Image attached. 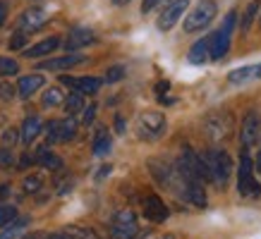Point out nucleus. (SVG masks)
<instances>
[{"label":"nucleus","mask_w":261,"mask_h":239,"mask_svg":"<svg viewBox=\"0 0 261 239\" xmlns=\"http://www.w3.org/2000/svg\"><path fill=\"white\" fill-rule=\"evenodd\" d=\"M201 160H204L206 170H208V184H214L218 189H225L232 177V158L223 148H208L206 153H201Z\"/></svg>","instance_id":"f257e3e1"},{"label":"nucleus","mask_w":261,"mask_h":239,"mask_svg":"<svg viewBox=\"0 0 261 239\" xmlns=\"http://www.w3.org/2000/svg\"><path fill=\"white\" fill-rule=\"evenodd\" d=\"M235 22H238V12L232 10V12L225 15L221 29L214 34H208V60H221V57L228 55L232 32H235Z\"/></svg>","instance_id":"f03ea898"},{"label":"nucleus","mask_w":261,"mask_h":239,"mask_svg":"<svg viewBox=\"0 0 261 239\" xmlns=\"http://www.w3.org/2000/svg\"><path fill=\"white\" fill-rule=\"evenodd\" d=\"M185 32L187 34H199L204 32L208 24L216 19L218 15V5H216V0H199L197 5L190 10V12H185Z\"/></svg>","instance_id":"7ed1b4c3"},{"label":"nucleus","mask_w":261,"mask_h":239,"mask_svg":"<svg viewBox=\"0 0 261 239\" xmlns=\"http://www.w3.org/2000/svg\"><path fill=\"white\" fill-rule=\"evenodd\" d=\"M238 191L240 196H247V199H256L261 196V187L254 177V160L249 156V148H242V156H240V167H238Z\"/></svg>","instance_id":"20e7f679"},{"label":"nucleus","mask_w":261,"mask_h":239,"mask_svg":"<svg viewBox=\"0 0 261 239\" xmlns=\"http://www.w3.org/2000/svg\"><path fill=\"white\" fill-rule=\"evenodd\" d=\"M166 115L159 110H146L137 117V134L146 139V141H156L161 136L166 134Z\"/></svg>","instance_id":"39448f33"},{"label":"nucleus","mask_w":261,"mask_h":239,"mask_svg":"<svg viewBox=\"0 0 261 239\" xmlns=\"http://www.w3.org/2000/svg\"><path fill=\"white\" fill-rule=\"evenodd\" d=\"M111 232L118 239H135L139 234V223H137V215L125 208V211H118L111 220Z\"/></svg>","instance_id":"423d86ee"},{"label":"nucleus","mask_w":261,"mask_h":239,"mask_svg":"<svg viewBox=\"0 0 261 239\" xmlns=\"http://www.w3.org/2000/svg\"><path fill=\"white\" fill-rule=\"evenodd\" d=\"M46 134H48V141H53V143L72 141L74 134H77V122H74V117L50 120L46 125Z\"/></svg>","instance_id":"0eeeda50"},{"label":"nucleus","mask_w":261,"mask_h":239,"mask_svg":"<svg viewBox=\"0 0 261 239\" xmlns=\"http://www.w3.org/2000/svg\"><path fill=\"white\" fill-rule=\"evenodd\" d=\"M261 136V115L259 110H249L240 125V141H242V148H252L254 143L259 141Z\"/></svg>","instance_id":"6e6552de"},{"label":"nucleus","mask_w":261,"mask_h":239,"mask_svg":"<svg viewBox=\"0 0 261 239\" xmlns=\"http://www.w3.org/2000/svg\"><path fill=\"white\" fill-rule=\"evenodd\" d=\"M206 127V134L211 136L214 141H221V139H228L230 136V129H232V117H230L228 112H214V115H208L204 122Z\"/></svg>","instance_id":"1a4fd4ad"},{"label":"nucleus","mask_w":261,"mask_h":239,"mask_svg":"<svg viewBox=\"0 0 261 239\" xmlns=\"http://www.w3.org/2000/svg\"><path fill=\"white\" fill-rule=\"evenodd\" d=\"M187 8H190V0H170V3H166V8L159 17L161 32H170L175 24L180 22V17L187 12Z\"/></svg>","instance_id":"9d476101"},{"label":"nucleus","mask_w":261,"mask_h":239,"mask_svg":"<svg viewBox=\"0 0 261 239\" xmlns=\"http://www.w3.org/2000/svg\"><path fill=\"white\" fill-rule=\"evenodd\" d=\"M50 19V15H48V10L43 8H29V10H24L22 17H19V32L24 34H32L36 32V29H41L43 24Z\"/></svg>","instance_id":"9b49d317"},{"label":"nucleus","mask_w":261,"mask_h":239,"mask_svg":"<svg viewBox=\"0 0 261 239\" xmlns=\"http://www.w3.org/2000/svg\"><path fill=\"white\" fill-rule=\"evenodd\" d=\"M84 63V55L80 53H67V55H60V57H50V60H43L39 63V70L41 72H63V70H70L74 65Z\"/></svg>","instance_id":"f8f14e48"},{"label":"nucleus","mask_w":261,"mask_h":239,"mask_svg":"<svg viewBox=\"0 0 261 239\" xmlns=\"http://www.w3.org/2000/svg\"><path fill=\"white\" fill-rule=\"evenodd\" d=\"M60 81L84 96L98 94V88H101V84H103V79H98V77H60Z\"/></svg>","instance_id":"ddd939ff"},{"label":"nucleus","mask_w":261,"mask_h":239,"mask_svg":"<svg viewBox=\"0 0 261 239\" xmlns=\"http://www.w3.org/2000/svg\"><path fill=\"white\" fill-rule=\"evenodd\" d=\"M144 218L151 220V223H163V220L168 218V206L163 203L161 196L149 194V196L144 199Z\"/></svg>","instance_id":"4468645a"},{"label":"nucleus","mask_w":261,"mask_h":239,"mask_svg":"<svg viewBox=\"0 0 261 239\" xmlns=\"http://www.w3.org/2000/svg\"><path fill=\"white\" fill-rule=\"evenodd\" d=\"M91 43H96V34L91 32V29H84V26L72 29V32L67 34V39H65V48H67V50H80V48H87V46H91Z\"/></svg>","instance_id":"2eb2a0df"},{"label":"nucleus","mask_w":261,"mask_h":239,"mask_svg":"<svg viewBox=\"0 0 261 239\" xmlns=\"http://www.w3.org/2000/svg\"><path fill=\"white\" fill-rule=\"evenodd\" d=\"M43 84H46L43 74H27V77H22L17 81V96L19 98H32L36 91L43 88Z\"/></svg>","instance_id":"dca6fc26"},{"label":"nucleus","mask_w":261,"mask_h":239,"mask_svg":"<svg viewBox=\"0 0 261 239\" xmlns=\"http://www.w3.org/2000/svg\"><path fill=\"white\" fill-rule=\"evenodd\" d=\"M48 239H96V232L84 225H67L60 232L48 234Z\"/></svg>","instance_id":"f3484780"},{"label":"nucleus","mask_w":261,"mask_h":239,"mask_svg":"<svg viewBox=\"0 0 261 239\" xmlns=\"http://www.w3.org/2000/svg\"><path fill=\"white\" fill-rule=\"evenodd\" d=\"M43 132V122H41V117H36V115H29V117L22 122V129H19V139H22L24 146H29V143H34V139Z\"/></svg>","instance_id":"a211bd4d"},{"label":"nucleus","mask_w":261,"mask_h":239,"mask_svg":"<svg viewBox=\"0 0 261 239\" xmlns=\"http://www.w3.org/2000/svg\"><path fill=\"white\" fill-rule=\"evenodd\" d=\"M36 163H39L41 167H46V170H53V172L63 170V158L56 156L48 146H39V151H36Z\"/></svg>","instance_id":"6ab92c4d"},{"label":"nucleus","mask_w":261,"mask_h":239,"mask_svg":"<svg viewBox=\"0 0 261 239\" xmlns=\"http://www.w3.org/2000/svg\"><path fill=\"white\" fill-rule=\"evenodd\" d=\"M187 60H190L192 65H204V63H208V36L194 41V46H192L190 53H187Z\"/></svg>","instance_id":"aec40b11"},{"label":"nucleus","mask_w":261,"mask_h":239,"mask_svg":"<svg viewBox=\"0 0 261 239\" xmlns=\"http://www.w3.org/2000/svg\"><path fill=\"white\" fill-rule=\"evenodd\" d=\"M58 46H60V39H58V36H50V39H43L41 43H36V46L27 48L24 55L27 57H43V55H48V53H53Z\"/></svg>","instance_id":"412c9836"},{"label":"nucleus","mask_w":261,"mask_h":239,"mask_svg":"<svg viewBox=\"0 0 261 239\" xmlns=\"http://www.w3.org/2000/svg\"><path fill=\"white\" fill-rule=\"evenodd\" d=\"M113 148V139H111V132L106 127H98V132H96L94 136V156H108Z\"/></svg>","instance_id":"4be33fe9"},{"label":"nucleus","mask_w":261,"mask_h":239,"mask_svg":"<svg viewBox=\"0 0 261 239\" xmlns=\"http://www.w3.org/2000/svg\"><path fill=\"white\" fill-rule=\"evenodd\" d=\"M63 105H65V112H67L70 117L80 115V112L87 108V105H84V94H80V91H70V94L65 96Z\"/></svg>","instance_id":"5701e85b"},{"label":"nucleus","mask_w":261,"mask_h":239,"mask_svg":"<svg viewBox=\"0 0 261 239\" xmlns=\"http://www.w3.org/2000/svg\"><path fill=\"white\" fill-rule=\"evenodd\" d=\"M259 8H261L259 0H252V3L247 5V10L242 12V19H240V32L242 34H247L249 29H252L254 19H256V15H259Z\"/></svg>","instance_id":"b1692460"},{"label":"nucleus","mask_w":261,"mask_h":239,"mask_svg":"<svg viewBox=\"0 0 261 239\" xmlns=\"http://www.w3.org/2000/svg\"><path fill=\"white\" fill-rule=\"evenodd\" d=\"M27 223H29L27 218H22V220H17V218H15V220H10V223L3 227V232H0V239H17L24 232Z\"/></svg>","instance_id":"393cba45"},{"label":"nucleus","mask_w":261,"mask_h":239,"mask_svg":"<svg viewBox=\"0 0 261 239\" xmlns=\"http://www.w3.org/2000/svg\"><path fill=\"white\" fill-rule=\"evenodd\" d=\"M63 101H65V91H60L58 86H50L48 91H43V98H41V103L46 108H58V105H63Z\"/></svg>","instance_id":"a878e982"},{"label":"nucleus","mask_w":261,"mask_h":239,"mask_svg":"<svg viewBox=\"0 0 261 239\" xmlns=\"http://www.w3.org/2000/svg\"><path fill=\"white\" fill-rule=\"evenodd\" d=\"M247 79H254V67H240V70H232L228 74L230 84H245Z\"/></svg>","instance_id":"bb28decb"},{"label":"nucleus","mask_w":261,"mask_h":239,"mask_svg":"<svg viewBox=\"0 0 261 239\" xmlns=\"http://www.w3.org/2000/svg\"><path fill=\"white\" fill-rule=\"evenodd\" d=\"M19 72V65L12 57H0V77H15Z\"/></svg>","instance_id":"cd10ccee"},{"label":"nucleus","mask_w":261,"mask_h":239,"mask_svg":"<svg viewBox=\"0 0 261 239\" xmlns=\"http://www.w3.org/2000/svg\"><path fill=\"white\" fill-rule=\"evenodd\" d=\"M22 187H24V191H27V194H36V191L43 187V177H41V175H29L27 180H24Z\"/></svg>","instance_id":"c85d7f7f"},{"label":"nucleus","mask_w":261,"mask_h":239,"mask_svg":"<svg viewBox=\"0 0 261 239\" xmlns=\"http://www.w3.org/2000/svg\"><path fill=\"white\" fill-rule=\"evenodd\" d=\"M17 218V208L5 203V206H0V227H5L10 220H15Z\"/></svg>","instance_id":"c756f323"},{"label":"nucleus","mask_w":261,"mask_h":239,"mask_svg":"<svg viewBox=\"0 0 261 239\" xmlns=\"http://www.w3.org/2000/svg\"><path fill=\"white\" fill-rule=\"evenodd\" d=\"M27 36H29V34L17 32L15 36L10 39V48H12V50H19V48H24V46H27Z\"/></svg>","instance_id":"7c9ffc66"},{"label":"nucleus","mask_w":261,"mask_h":239,"mask_svg":"<svg viewBox=\"0 0 261 239\" xmlns=\"http://www.w3.org/2000/svg\"><path fill=\"white\" fill-rule=\"evenodd\" d=\"M15 94H17V88L12 84H5V81L0 84V101H12Z\"/></svg>","instance_id":"2f4dec72"},{"label":"nucleus","mask_w":261,"mask_h":239,"mask_svg":"<svg viewBox=\"0 0 261 239\" xmlns=\"http://www.w3.org/2000/svg\"><path fill=\"white\" fill-rule=\"evenodd\" d=\"M125 77V67H111L108 70V74H106V81H118V79H122Z\"/></svg>","instance_id":"473e14b6"},{"label":"nucleus","mask_w":261,"mask_h":239,"mask_svg":"<svg viewBox=\"0 0 261 239\" xmlns=\"http://www.w3.org/2000/svg\"><path fill=\"white\" fill-rule=\"evenodd\" d=\"M12 165V153H10V148H0V167H10Z\"/></svg>","instance_id":"72a5a7b5"},{"label":"nucleus","mask_w":261,"mask_h":239,"mask_svg":"<svg viewBox=\"0 0 261 239\" xmlns=\"http://www.w3.org/2000/svg\"><path fill=\"white\" fill-rule=\"evenodd\" d=\"M15 141H17V129H8V132L3 134V146H5V148H10Z\"/></svg>","instance_id":"f704fd0d"},{"label":"nucleus","mask_w":261,"mask_h":239,"mask_svg":"<svg viewBox=\"0 0 261 239\" xmlns=\"http://www.w3.org/2000/svg\"><path fill=\"white\" fill-rule=\"evenodd\" d=\"M94 115H96V105H89V108H84L82 122H84V125H91V120H94Z\"/></svg>","instance_id":"c9c22d12"},{"label":"nucleus","mask_w":261,"mask_h":239,"mask_svg":"<svg viewBox=\"0 0 261 239\" xmlns=\"http://www.w3.org/2000/svg\"><path fill=\"white\" fill-rule=\"evenodd\" d=\"M161 0H144L142 3V15H149L151 10H156V5H159Z\"/></svg>","instance_id":"e433bc0d"},{"label":"nucleus","mask_w":261,"mask_h":239,"mask_svg":"<svg viewBox=\"0 0 261 239\" xmlns=\"http://www.w3.org/2000/svg\"><path fill=\"white\" fill-rule=\"evenodd\" d=\"M8 19V3H0V26Z\"/></svg>","instance_id":"4c0bfd02"},{"label":"nucleus","mask_w":261,"mask_h":239,"mask_svg":"<svg viewBox=\"0 0 261 239\" xmlns=\"http://www.w3.org/2000/svg\"><path fill=\"white\" fill-rule=\"evenodd\" d=\"M115 132H118V134H125V120L120 117V115H115Z\"/></svg>","instance_id":"58836bf2"},{"label":"nucleus","mask_w":261,"mask_h":239,"mask_svg":"<svg viewBox=\"0 0 261 239\" xmlns=\"http://www.w3.org/2000/svg\"><path fill=\"white\" fill-rule=\"evenodd\" d=\"M168 88H170V84H168V81H161L159 86H156V91H159V94H166Z\"/></svg>","instance_id":"ea45409f"},{"label":"nucleus","mask_w":261,"mask_h":239,"mask_svg":"<svg viewBox=\"0 0 261 239\" xmlns=\"http://www.w3.org/2000/svg\"><path fill=\"white\" fill-rule=\"evenodd\" d=\"M254 79H261V63L254 65Z\"/></svg>","instance_id":"a19ab883"},{"label":"nucleus","mask_w":261,"mask_h":239,"mask_svg":"<svg viewBox=\"0 0 261 239\" xmlns=\"http://www.w3.org/2000/svg\"><path fill=\"white\" fill-rule=\"evenodd\" d=\"M254 170L261 172V146H259V156H256V163H254Z\"/></svg>","instance_id":"79ce46f5"},{"label":"nucleus","mask_w":261,"mask_h":239,"mask_svg":"<svg viewBox=\"0 0 261 239\" xmlns=\"http://www.w3.org/2000/svg\"><path fill=\"white\" fill-rule=\"evenodd\" d=\"M127 3H132V0H113V5H127Z\"/></svg>","instance_id":"37998d69"},{"label":"nucleus","mask_w":261,"mask_h":239,"mask_svg":"<svg viewBox=\"0 0 261 239\" xmlns=\"http://www.w3.org/2000/svg\"><path fill=\"white\" fill-rule=\"evenodd\" d=\"M166 239H170V237H166Z\"/></svg>","instance_id":"c03bdc74"},{"label":"nucleus","mask_w":261,"mask_h":239,"mask_svg":"<svg viewBox=\"0 0 261 239\" xmlns=\"http://www.w3.org/2000/svg\"><path fill=\"white\" fill-rule=\"evenodd\" d=\"M259 24H261V22H259Z\"/></svg>","instance_id":"a18cd8bd"}]
</instances>
